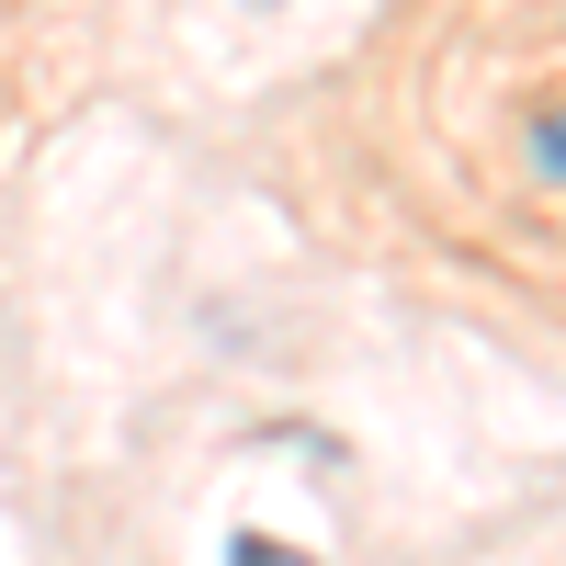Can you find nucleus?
I'll return each mask as SVG.
<instances>
[{"mask_svg":"<svg viewBox=\"0 0 566 566\" xmlns=\"http://www.w3.org/2000/svg\"><path fill=\"white\" fill-rule=\"evenodd\" d=\"M227 566H317V555H295V544H272V533H227Z\"/></svg>","mask_w":566,"mask_h":566,"instance_id":"f257e3e1","label":"nucleus"},{"mask_svg":"<svg viewBox=\"0 0 566 566\" xmlns=\"http://www.w3.org/2000/svg\"><path fill=\"white\" fill-rule=\"evenodd\" d=\"M533 159H544V170L566 181V114H544V125H533Z\"/></svg>","mask_w":566,"mask_h":566,"instance_id":"f03ea898","label":"nucleus"},{"mask_svg":"<svg viewBox=\"0 0 566 566\" xmlns=\"http://www.w3.org/2000/svg\"><path fill=\"white\" fill-rule=\"evenodd\" d=\"M250 12H272V0H250Z\"/></svg>","mask_w":566,"mask_h":566,"instance_id":"7ed1b4c3","label":"nucleus"}]
</instances>
